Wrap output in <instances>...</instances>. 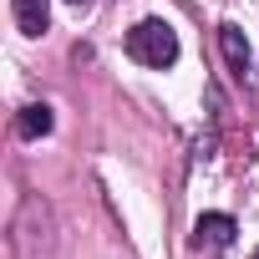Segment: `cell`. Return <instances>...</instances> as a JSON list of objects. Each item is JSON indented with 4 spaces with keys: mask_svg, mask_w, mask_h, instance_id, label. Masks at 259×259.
Instances as JSON below:
<instances>
[{
    "mask_svg": "<svg viewBox=\"0 0 259 259\" xmlns=\"http://www.w3.org/2000/svg\"><path fill=\"white\" fill-rule=\"evenodd\" d=\"M127 56L143 61V66H153V71L173 66V61H178V36H173V26H168V21H138L133 31H127Z\"/></svg>",
    "mask_w": 259,
    "mask_h": 259,
    "instance_id": "1",
    "label": "cell"
},
{
    "mask_svg": "<svg viewBox=\"0 0 259 259\" xmlns=\"http://www.w3.org/2000/svg\"><path fill=\"white\" fill-rule=\"evenodd\" d=\"M193 244H208V249L234 244V219H229V213H203V219L193 224Z\"/></svg>",
    "mask_w": 259,
    "mask_h": 259,
    "instance_id": "2",
    "label": "cell"
},
{
    "mask_svg": "<svg viewBox=\"0 0 259 259\" xmlns=\"http://www.w3.org/2000/svg\"><path fill=\"white\" fill-rule=\"evenodd\" d=\"M11 11H16V26L26 36H41L51 26V0H11Z\"/></svg>",
    "mask_w": 259,
    "mask_h": 259,
    "instance_id": "3",
    "label": "cell"
},
{
    "mask_svg": "<svg viewBox=\"0 0 259 259\" xmlns=\"http://www.w3.org/2000/svg\"><path fill=\"white\" fill-rule=\"evenodd\" d=\"M219 41H224V56H229V66H234V71H244V66H249V46H244L239 26H224V31H219Z\"/></svg>",
    "mask_w": 259,
    "mask_h": 259,
    "instance_id": "4",
    "label": "cell"
},
{
    "mask_svg": "<svg viewBox=\"0 0 259 259\" xmlns=\"http://www.w3.org/2000/svg\"><path fill=\"white\" fill-rule=\"evenodd\" d=\"M16 127H21V138H46L51 133V107H26Z\"/></svg>",
    "mask_w": 259,
    "mask_h": 259,
    "instance_id": "5",
    "label": "cell"
},
{
    "mask_svg": "<svg viewBox=\"0 0 259 259\" xmlns=\"http://www.w3.org/2000/svg\"><path fill=\"white\" fill-rule=\"evenodd\" d=\"M71 6H92V0H71Z\"/></svg>",
    "mask_w": 259,
    "mask_h": 259,
    "instance_id": "6",
    "label": "cell"
},
{
    "mask_svg": "<svg viewBox=\"0 0 259 259\" xmlns=\"http://www.w3.org/2000/svg\"><path fill=\"white\" fill-rule=\"evenodd\" d=\"M249 259H259V249H254V254H249Z\"/></svg>",
    "mask_w": 259,
    "mask_h": 259,
    "instance_id": "7",
    "label": "cell"
}]
</instances>
